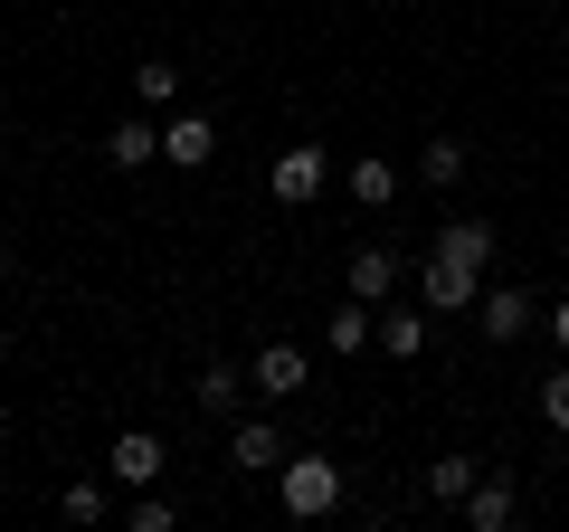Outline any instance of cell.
<instances>
[{"mask_svg":"<svg viewBox=\"0 0 569 532\" xmlns=\"http://www.w3.org/2000/svg\"><path fill=\"white\" fill-rule=\"evenodd\" d=\"M276 504L295 513V523H323V513L342 504V466H332L323 447H305V456H284V466H276Z\"/></svg>","mask_w":569,"mask_h":532,"instance_id":"1","label":"cell"},{"mask_svg":"<svg viewBox=\"0 0 569 532\" xmlns=\"http://www.w3.org/2000/svg\"><path fill=\"white\" fill-rule=\"evenodd\" d=\"M284 456H295V447H284V428H276V418H257V410H238V418H228V466H238V475H276Z\"/></svg>","mask_w":569,"mask_h":532,"instance_id":"2","label":"cell"},{"mask_svg":"<svg viewBox=\"0 0 569 532\" xmlns=\"http://www.w3.org/2000/svg\"><path fill=\"white\" fill-rule=\"evenodd\" d=\"M323 171H332L323 144H284L276 162H266V190H276L284 209H305V200H323Z\"/></svg>","mask_w":569,"mask_h":532,"instance_id":"3","label":"cell"},{"mask_svg":"<svg viewBox=\"0 0 569 532\" xmlns=\"http://www.w3.org/2000/svg\"><path fill=\"white\" fill-rule=\"evenodd\" d=\"M427 257L456 266V276H475L485 286V266H493V219H447L437 238H427Z\"/></svg>","mask_w":569,"mask_h":532,"instance_id":"4","label":"cell"},{"mask_svg":"<svg viewBox=\"0 0 569 532\" xmlns=\"http://www.w3.org/2000/svg\"><path fill=\"white\" fill-rule=\"evenodd\" d=\"M104 475H114V485H162L171 475V447L152 428H123L114 447H104Z\"/></svg>","mask_w":569,"mask_h":532,"instance_id":"5","label":"cell"},{"mask_svg":"<svg viewBox=\"0 0 569 532\" xmlns=\"http://www.w3.org/2000/svg\"><path fill=\"white\" fill-rule=\"evenodd\" d=\"M475 324H485V343H522L541 324V305H531V286H485L475 295Z\"/></svg>","mask_w":569,"mask_h":532,"instance_id":"6","label":"cell"},{"mask_svg":"<svg viewBox=\"0 0 569 532\" xmlns=\"http://www.w3.org/2000/svg\"><path fill=\"white\" fill-rule=\"evenodd\" d=\"M456 513H466L475 532H512V523H522V485H512L503 466H485V475H475V494H466Z\"/></svg>","mask_w":569,"mask_h":532,"instance_id":"7","label":"cell"},{"mask_svg":"<svg viewBox=\"0 0 569 532\" xmlns=\"http://www.w3.org/2000/svg\"><path fill=\"white\" fill-rule=\"evenodd\" d=\"M104 162H114V171H152V162H162V115H142V105H133L123 124H104Z\"/></svg>","mask_w":569,"mask_h":532,"instance_id":"8","label":"cell"},{"mask_svg":"<svg viewBox=\"0 0 569 532\" xmlns=\"http://www.w3.org/2000/svg\"><path fill=\"white\" fill-rule=\"evenodd\" d=\"M342 286L361 295V305H389V295H399V247L361 238V247H351V266H342Z\"/></svg>","mask_w":569,"mask_h":532,"instance_id":"9","label":"cell"},{"mask_svg":"<svg viewBox=\"0 0 569 532\" xmlns=\"http://www.w3.org/2000/svg\"><path fill=\"white\" fill-rule=\"evenodd\" d=\"M247 381H257V400H295V390L313 381V362H305V343H266L257 362H247Z\"/></svg>","mask_w":569,"mask_h":532,"instance_id":"10","label":"cell"},{"mask_svg":"<svg viewBox=\"0 0 569 532\" xmlns=\"http://www.w3.org/2000/svg\"><path fill=\"white\" fill-rule=\"evenodd\" d=\"M209 152H219V124H209V115H181V105H171V115H162V162H171V171H200Z\"/></svg>","mask_w":569,"mask_h":532,"instance_id":"11","label":"cell"},{"mask_svg":"<svg viewBox=\"0 0 569 532\" xmlns=\"http://www.w3.org/2000/svg\"><path fill=\"white\" fill-rule=\"evenodd\" d=\"M190 400H200L209 418H238L247 400H257V381H247L238 362H209V371H200V390H190Z\"/></svg>","mask_w":569,"mask_h":532,"instance_id":"12","label":"cell"},{"mask_svg":"<svg viewBox=\"0 0 569 532\" xmlns=\"http://www.w3.org/2000/svg\"><path fill=\"white\" fill-rule=\"evenodd\" d=\"M418 295H427V314H475V295H485V286H475V276H456V266H437V257H427V266H418Z\"/></svg>","mask_w":569,"mask_h":532,"instance_id":"13","label":"cell"},{"mask_svg":"<svg viewBox=\"0 0 569 532\" xmlns=\"http://www.w3.org/2000/svg\"><path fill=\"white\" fill-rule=\"evenodd\" d=\"M466 171H475V152L456 144V134H427V152H418V181H427V190H456Z\"/></svg>","mask_w":569,"mask_h":532,"instance_id":"14","label":"cell"},{"mask_svg":"<svg viewBox=\"0 0 569 532\" xmlns=\"http://www.w3.org/2000/svg\"><path fill=\"white\" fill-rule=\"evenodd\" d=\"M133 105H142V115H171V105H181V67H171V58H142L133 67Z\"/></svg>","mask_w":569,"mask_h":532,"instance_id":"15","label":"cell"},{"mask_svg":"<svg viewBox=\"0 0 569 532\" xmlns=\"http://www.w3.org/2000/svg\"><path fill=\"white\" fill-rule=\"evenodd\" d=\"M323 343H332V352H370V343H380V305H361V295H351V305L323 324Z\"/></svg>","mask_w":569,"mask_h":532,"instance_id":"16","label":"cell"},{"mask_svg":"<svg viewBox=\"0 0 569 532\" xmlns=\"http://www.w3.org/2000/svg\"><path fill=\"white\" fill-rule=\"evenodd\" d=\"M475 475H485V466H475L466 447H456V456H427V494H437V504H466Z\"/></svg>","mask_w":569,"mask_h":532,"instance_id":"17","label":"cell"},{"mask_svg":"<svg viewBox=\"0 0 569 532\" xmlns=\"http://www.w3.org/2000/svg\"><path fill=\"white\" fill-rule=\"evenodd\" d=\"M342 181H351V200H361V209H389V200H399V162H380V152H370V162H351Z\"/></svg>","mask_w":569,"mask_h":532,"instance_id":"18","label":"cell"},{"mask_svg":"<svg viewBox=\"0 0 569 532\" xmlns=\"http://www.w3.org/2000/svg\"><path fill=\"white\" fill-rule=\"evenodd\" d=\"M58 513H67V523H104V513H114V494H104V475H77V485L58 494Z\"/></svg>","mask_w":569,"mask_h":532,"instance_id":"19","label":"cell"},{"mask_svg":"<svg viewBox=\"0 0 569 532\" xmlns=\"http://www.w3.org/2000/svg\"><path fill=\"white\" fill-rule=\"evenodd\" d=\"M123 523H133V532H171V523H181V504H171L162 485H133V504H123Z\"/></svg>","mask_w":569,"mask_h":532,"instance_id":"20","label":"cell"},{"mask_svg":"<svg viewBox=\"0 0 569 532\" xmlns=\"http://www.w3.org/2000/svg\"><path fill=\"white\" fill-rule=\"evenodd\" d=\"M380 352L389 362H418L427 352V314H380Z\"/></svg>","mask_w":569,"mask_h":532,"instance_id":"21","label":"cell"},{"mask_svg":"<svg viewBox=\"0 0 569 532\" xmlns=\"http://www.w3.org/2000/svg\"><path fill=\"white\" fill-rule=\"evenodd\" d=\"M541 428H550V437H569V362L541 381Z\"/></svg>","mask_w":569,"mask_h":532,"instance_id":"22","label":"cell"},{"mask_svg":"<svg viewBox=\"0 0 569 532\" xmlns=\"http://www.w3.org/2000/svg\"><path fill=\"white\" fill-rule=\"evenodd\" d=\"M541 324H550V343L569 352V295H550V314H541Z\"/></svg>","mask_w":569,"mask_h":532,"instance_id":"23","label":"cell"}]
</instances>
